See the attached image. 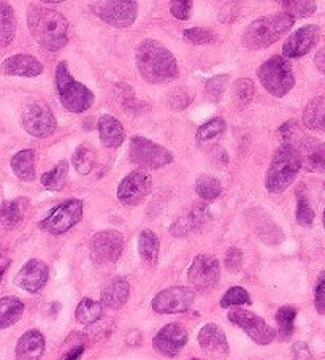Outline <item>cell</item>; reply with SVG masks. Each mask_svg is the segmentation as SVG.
Segmentation results:
<instances>
[{"label": "cell", "mask_w": 325, "mask_h": 360, "mask_svg": "<svg viewBox=\"0 0 325 360\" xmlns=\"http://www.w3.org/2000/svg\"><path fill=\"white\" fill-rule=\"evenodd\" d=\"M135 62L143 79L151 84L168 83L179 77L177 59L158 40H143L136 48Z\"/></svg>", "instance_id": "cell-1"}, {"label": "cell", "mask_w": 325, "mask_h": 360, "mask_svg": "<svg viewBox=\"0 0 325 360\" xmlns=\"http://www.w3.org/2000/svg\"><path fill=\"white\" fill-rule=\"evenodd\" d=\"M27 26L37 43L48 51H59L67 45L68 21L59 11L32 4L27 10Z\"/></svg>", "instance_id": "cell-2"}, {"label": "cell", "mask_w": 325, "mask_h": 360, "mask_svg": "<svg viewBox=\"0 0 325 360\" xmlns=\"http://www.w3.org/2000/svg\"><path fill=\"white\" fill-rule=\"evenodd\" d=\"M302 169V159L300 153L292 143H284L274 151L270 167L267 170L265 188L272 194L284 192L297 178Z\"/></svg>", "instance_id": "cell-3"}, {"label": "cell", "mask_w": 325, "mask_h": 360, "mask_svg": "<svg viewBox=\"0 0 325 360\" xmlns=\"http://www.w3.org/2000/svg\"><path fill=\"white\" fill-rule=\"evenodd\" d=\"M295 20L287 13H276L262 16L259 20L249 24L243 35V41L248 48L262 49L273 45L278 41L286 32L292 29Z\"/></svg>", "instance_id": "cell-4"}, {"label": "cell", "mask_w": 325, "mask_h": 360, "mask_svg": "<svg viewBox=\"0 0 325 360\" xmlns=\"http://www.w3.org/2000/svg\"><path fill=\"white\" fill-rule=\"evenodd\" d=\"M56 89L60 103L70 113H83L89 110L94 102V94L84 84L73 79L68 72L67 62H59L56 67Z\"/></svg>", "instance_id": "cell-5"}, {"label": "cell", "mask_w": 325, "mask_h": 360, "mask_svg": "<svg viewBox=\"0 0 325 360\" xmlns=\"http://www.w3.org/2000/svg\"><path fill=\"white\" fill-rule=\"evenodd\" d=\"M257 77L264 88L274 97H284L295 84L291 62L283 56H273L257 68Z\"/></svg>", "instance_id": "cell-6"}, {"label": "cell", "mask_w": 325, "mask_h": 360, "mask_svg": "<svg viewBox=\"0 0 325 360\" xmlns=\"http://www.w3.org/2000/svg\"><path fill=\"white\" fill-rule=\"evenodd\" d=\"M21 122L26 132L35 139H46L56 130V117L49 105L43 101H29L21 111Z\"/></svg>", "instance_id": "cell-7"}, {"label": "cell", "mask_w": 325, "mask_h": 360, "mask_svg": "<svg viewBox=\"0 0 325 360\" xmlns=\"http://www.w3.org/2000/svg\"><path fill=\"white\" fill-rule=\"evenodd\" d=\"M130 160L149 170H159L173 160V154L167 148L158 145L145 136H134L130 140Z\"/></svg>", "instance_id": "cell-8"}, {"label": "cell", "mask_w": 325, "mask_h": 360, "mask_svg": "<svg viewBox=\"0 0 325 360\" xmlns=\"http://www.w3.org/2000/svg\"><path fill=\"white\" fill-rule=\"evenodd\" d=\"M81 218H83V202L79 198H70L49 211L46 218L42 219L40 227L48 233L62 235L77 226Z\"/></svg>", "instance_id": "cell-9"}, {"label": "cell", "mask_w": 325, "mask_h": 360, "mask_svg": "<svg viewBox=\"0 0 325 360\" xmlns=\"http://www.w3.org/2000/svg\"><path fill=\"white\" fill-rule=\"evenodd\" d=\"M91 8L100 20L117 29L132 26L139 15V4L132 0H105V2H94Z\"/></svg>", "instance_id": "cell-10"}, {"label": "cell", "mask_w": 325, "mask_h": 360, "mask_svg": "<svg viewBox=\"0 0 325 360\" xmlns=\"http://www.w3.org/2000/svg\"><path fill=\"white\" fill-rule=\"evenodd\" d=\"M229 321L232 322V324L238 326L241 330H245L248 337L251 338L254 343H257L260 346L270 345L274 337H276V332H274L260 316L248 311V309H232V311L229 313Z\"/></svg>", "instance_id": "cell-11"}, {"label": "cell", "mask_w": 325, "mask_h": 360, "mask_svg": "<svg viewBox=\"0 0 325 360\" xmlns=\"http://www.w3.org/2000/svg\"><path fill=\"white\" fill-rule=\"evenodd\" d=\"M193 300H196V294H193L191 288H186V285H173V288L160 290L154 297L153 309L160 314L184 313L189 311Z\"/></svg>", "instance_id": "cell-12"}, {"label": "cell", "mask_w": 325, "mask_h": 360, "mask_svg": "<svg viewBox=\"0 0 325 360\" xmlns=\"http://www.w3.org/2000/svg\"><path fill=\"white\" fill-rule=\"evenodd\" d=\"M124 250V237L117 231H102L91 241V257L98 265L117 262Z\"/></svg>", "instance_id": "cell-13"}, {"label": "cell", "mask_w": 325, "mask_h": 360, "mask_svg": "<svg viewBox=\"0 0 325 360\" xmlns=\"http://www.w3.org/2000/svg\"><path fill=\"white\" fill-rule=\"evenodd\" d=\"M153 189V176L146 170H135L122 179L117 188V198L122 205L135 207L149 195Z\"/></svg>", "instance_id": "cell-14"}, {"label": "cell", "mask_w": 325, "mask_h": 360, "mask_svg": "<svg viewBox=\"0 0 325 360\" xmlns=\"http://www.w3.org/2000/svg\"><path fill=\"white\" fill-rule=\"evenodd\" d=\"M187 278H189L193 288L202 290V292L215 289L221 278L219 262L216 257L208 256V254L197 256L193 259L189 271H187Z\"/></svg>", "instance_id": "cell-15"}, {"label": "cell", "mask_w": 325, "mask_h": 360, "mask_svg": "<svg viewBox=\"0 0 325 360\" xmlns=\"http://www.w3.org/2000/svg\"><path fill=\"white\" fill-rule=\"evenodd\" d=\"M187 340H189V335H187L186 328L177 322H172L158 332L153 340V347L160 356L177 357L186 346Z\"/></svg>", "instance_id": "cell-16"}, {"label": "cell", "mask_w": 325, "mask_h": 360, "mask_svg": "<svg viewBox=\"0 0 325 360\" xmlns=\"http://www.w3.org/2000/svg\"><path fill=\"white\" fill-rule=\"evenodd\" d=\"M319 39H321V27L316 24L303 26L284 41L283 54L289 59L302 58L317 45Z\"/></svg>", "instance_id": "cell-17"}, {"label": "cell", "mask_w": 325, "mask_h": 360, "mask_svg": "<svg viewBox=\"0 0 325 360\" xmlns=\"http://www.w3.org/2000/svg\"><path fill=\"white\" fill-rule=\"evenodd\" d=\"M300 153L302 169L311 173H325V143L312 139V136H302L297 143H292Z\"/></svg>", "instance_id": "cell-18"}, {"label": "cell", "mask_w": 325, "mask_h": 360, "mask_svg": "<svg viewBox=\"0 0 325 360\" xmlns=\"http://www.w3.org/2000/svg\"><path fill=\"white\" fill-rule=\"evenodd\" d=\"M48 265L40 259H30L16 275L15 283L18 288L27 290L30 294H35L48 283Z\"/></svg>", "instance_id": "cell-19"}, {"label": "cell", "mask_w": 325, "mask_h": 360, "mask_svg": "<svg viewBox=\"0 0 325 360\" xmlns=\"http://www.w3.org/2000/svg\"><path fill=\"white\" fill-rule=\"evenodd\" d=\"M198 345L205 354L215 359L229 356V341L222 328L216 324H206L198 333Z\"/></svg>", "instance_id": "cell-20"}, {"label": "cell", "mask_w": 325, "mask_h": 360, "mask_svg": "<svg viewBox=\"0 0 325 360\" xmlns=\"http://www.w3.org/2000/svg\"><path fill=\"white\" fill-rule=\"evenodd\" d=\"M0 72H2L4 75L34 78V77H39L43 72V64L39 59L34 58V56L15 54L2 62V65H0Z\"/></svg>", "instance_id": "cell-21"}, {"label": "cell", "mask_w": 325, "mask_h": 360, "mask_svg": "<svg viewBox=\"0 0 325 360\" xmlns=\"http://www.w3.org/2000/svg\"><path fill=\"white\" fill-rule=\"evenodd\" d=\"M45 346V337L39 330H27L16 343V360H40Z\"/></svg>", "instance_id": "cell-22"}, {"label": "cell", "mask_w": 325, "mask_h": 360, "mask_svg": "<svg viewBox=\"0 0 325 360\" xmlns=\"http://www.w3.org/2000/svg\"><path fill=\"white\" fill-rule=\"evenodd\" d=\"M208 219H210L208 208L203 207V205H198V207L193 208L191 213L179 216V218L173 222L170 232L172 235H174V237L183 238L187 233H191L192 231H197V229L202 227Z\"/></svg>", "instance_id": "cell-23"}, {"label": "cell", "mask_w": 325, "mask_h": 360, "mask_svg": "<svg viewBox=\"0 0 325 360\" xmlns=\"http://www.w3.org/2000/svg\"><path fill=\"white\" fill-rule=\"evenodd\" d=\"M97 129L100 141H102L106 148L121 146L124 143V139H126V130H124L122 124L117 121L115 116L103 115L97 121Z\"/></svg>", "instance_id": "cell-24"}, {"label": "cell", "mask_w": 325, "mask_h": 360, "mask_svg": "<svg viewBox=\"0 0 325 360\" xmlns=\"http://www.w3.org/2000/svg\"><path fill=\"white\" fill-rule=\"evenodd\" d=\"M130 295V285L129 281L124 278H115L105 285L102 290V305L106 308L117 309L124 307L129 300Z\"/></svg>", "instance_id": "cell-25"}, {"label": "cell", "mask_w": 325, "mask_h": 360, "mask_svg": "<svg viewBox=\"0 0 325 360\" xmlns=\"http://www.w3.org/2000/svg\"><path fill=\"white\" fill-rule=\"evenodd\" d=\"M11 170L23 181H32L35 179L37 153L34 150H23L11 158Z\"/></svg>", "instance_id": "cell-26"}, {"label": "cell", "mask_w": 325, "mask_h": 360, "mask_svg": "<svg viewBox=\"0 0 325 360\" xmlns=\"http://www.w3.org/2000/svg\"><path fill=\"white\" fill-rule=\"evenodd\" d=\"M24 303L18 297H4L0 299V330L15 326L23 318Z\"/></svg>", "instance_id": "cell-27"}, {"label": "cell", "mask_w": 325, "mask_h": 360, "mask_svg": "<svg viewBox=\"0 0 325 360\" xmlns=\"http://www.w3.org/2000/svg\"><path fill=\"white\" fill-rule=\"evenodd\" d=\"M139 252L145 265L154 266L159 260L160 243L153 231H143L139 237Z\"/></svg>", "instance_id": "cell-28"}, {"label": "cell", "mask_w": 325, "mask_h": 360, "mask_svg": "<svg viewBox=\"0 0 325 360\" xmlns=\"http://www.w3.org/2000/svg\"><path fill=\"white\" fill-rule=\"evenodd\" d=\"M303 124L311 130H325V96L316 97L306 105Z\"/></svg>", "instance_id": "cell-29"}, {"label": "cell", "mask_w": 325, "mask_h": 360, "mask_svg": "<svg viewBox=\"0 0 325 360\" xmlns=\"http://www.w3.org/2000/svg\"><path fill=\"white\" fill-rule=\"evenodd\" d=\"M16 30V18L11 5L0 2V46L11 43Z\"/></svg>", "instance_id": "cell-30"}, {"label": "cell", "mask_w": 325, "mask_h": 360, "mask_svg": "<svg viewBox=\"0 0 325 360\" xmlns=\"http://www.w3.org/2000/svg\"><path fill=\"white\" fill-rule=\"evenodd\" d=\"M103 313V305L100 302H96L92 299H83L79 302V305L77 308V321L83 326H91L94 322H97L100 318H102Z\"/></svg>", "instance_id": "cell-31"}, {"label": "cell", "mask_w": 325, "mask_h": 360, "mask_svg": "<svg viewBox=\"0 0 325 360\" xmlns=\"http://www.w3.org/2000/svg\"><path fill=\"white\" fill-rule=\"evenodd\" d=\"M23 211L24 200H21V198L2 203V207H0V224L7 229L20 224V221L23 219Z\"/></svg>", "instance_id": "cell-32"}, {"label": "cell", "mask_w": 325, "mask_h": 360, "mask_svg": "<svg viewBox=\"0 0 325 360\" xmlns=\"http://www.w3.org/2000/svg\"><path fill=\"white\" fill-rule=\"evenodd\" d=\"M196 192L200 198H203L206 202L216 200L222 194V184L215 176L200 175L196 181Z\"/></svg>", "instance_id": "cell-33"}, {"label": "cell", "mask_w": 325, "mask_h": 360, "mask_svg": "<svg viewBox=\"0 0 325 360\" xmlns=\"http://www.w3.org/2000/svg\"><path fill=\"white\" fill-rule=\"evenodd\" d=\"M68 175V165L67 162H60L54 167L53 170L46 172L42 176V184L45 186L48 191H60L65 186Z\"/></svg>", "instance_id": "cell-34"}, {"label": "cell", "mask_w": 325, "mask_h": 360, "mask_svg": "<svg viewBox=\"0 0 325 360\" xmlns=\"http://www.w3.org/2000/svg\"><path fill=\"white\" fill-rule=\"evenodd\" d=\"M73 167L79 175H89L94 167V150L83 143L73 153Z\"/></svg>", "instance_id": "cell-35"}, {"label": "cell", "mask_w": 325, "mask_h": 360, "mask_svg": "<svg viewBox=\"0 0 325 360\" xmlns=\"http://www.w3.org/2000/svg\"><path fill=\"white\" fill-rule=\"evenodd\" d=\"M297 309L293 307H281L276 313V322L279 335L283 340H289L293 333V324H295Z\"/></svg>", "instance_id": "cell-36"}, {"label": "cell", "mask_w": 325, "mask_h": 360, "mask_svg": "<svg viewBox=\"0 0 325 360\" xmlns=\"http://www.w3.org/2000/svg\"><path fill=\"white\" fill-rule=\"evenodd\" d=\"M226 121L222 117H212L208 122H205L203 126L197 129V140L200 143L210 141L212 139H217L221 134L226 132Z\"/></svg>", "instance_id": "cell-37"}, {"label": "cell", "mask_w": 325, "mask_h": 360, "mask_svg": "<svg viewBox=\"0 0 325 360\" xmlns=\"http://www.w3.org/2000/svg\"><path fill=\"white\" fill-rule=\"evenodd\" d=\"M281 5L286 8L284 13L291 15L293 20L295 18H308L314 13L317 8V4L312 0H291V2H281Z\"/></svg>", "instance_id": "cell-38"}, {"label": "cell", "mask_w": 325, "mask_h": 360, "mask_svg": "<svg viewBox=\"0 0 325 360\" xmlns=\"http://www.w3.org/2000/svg\"><path fill=\"white\" fill-rule=\"evenodd\" d=\"M241 305H251V297H249L248 290L240 288V285L230 288L226 292V295L221 299L222 308H232V307H241Z\"/></svg>", "instance_id": "cell-39"}, {"label": "cell", "mask_w": 325, "mask_h": 360, "mask_svg": "<svg viewBox=\"0 0 325 360\" xmlns=\"http://www.w3.org/2000/svg\"><path fill=\"white\" fill-rule=\"evenodd\" d=\"M254 83L251 82V79L248 78H243V79H238L234 84V89H232V96H234V101L235 103L238 105H246L253 101L254 97Z\"/></svg>", "instance_id": "cell-40"}, {"label": "cell", "mask_w": 325, "mask_h": 360, "mask_svg": "<svg viewBox=\"0 0 325 360\" xmlns=\"http://www.w3.org/2000/svg\"><path fill=\"white\" fill-rule=\"evenodd\" d=\"M314 221V210H312L308 197L298 195L297 200V222L300 226L310 227Z\"/></svg>", "instance_id": "cell-41"}, {"label": "cell", "mask_w": 325, "mask_h": 360, "mask_svg": "<svg viewBox=\"0 0 325 360\" xmlns=\"http://www.w3.org/2000/svg\"><path fill=\"white\" fill-rule=\"evenodd\" d=\"M229 82L227 75H217L212 77L211 79L206 82V96H208L211 101H219L224 94V89H226V83Z\"/></svg>", "instance_id": "cell-42"}, {"label": "cell", "mask_w": 325, "mask_h": 360, "mask_svg": "<svg viewBox=\"0 0 325 360\" xmlns=\"http://www.w3.org/2000/svg\"><path fill=\"white\" fill-rule=\"evenodd\" d=\"M184 39L193 43V45H203V43H210L215 40V32L203 27H192L184 30Z\"/></svg>", "instance_id": "cell-43"}, {"label": "cell", "mask_w": 325, "mask_h": 360, "mask_svg": "<svg viewBox=\"0 0 325 360\" xmlns=\"http://www.w3.org/2000/svg\"><path fill=\"white\" fill-rule=\"evenodd\" d=\"M314 305L319 314H325V270L317 278L314 288Z\"/></svg>", "instance_id": "cell-44"}, {"label": "cell", "mask_w": 325, "mask_h": 360, "mask_svg": "<svg viewBox=\"0 0 325 360\" xmlns=\"http://www.w3.org/2000/svg\"><path fill=\"white\" fill-rule=\"evenodd\" d=\"M191 102H192V96L187 94L186 91H181V89L172 92L170 97H168V105H170V108L174 110V111L184 110Z\"/></svg>", "instance_id": "cell-45"}, {"label": "cell", "mask_w": 325, "mask_h": 360, "mask_svg": "<svg viewBox=\"0 0 325 360\" xmlns=\"http://www.w3.org/2000/svg\"><path fill=\"white\" fill-rule=\"evenodd\" d=\"M241 262H243V252L238 250V248H230L226 254V266L230 271H236L241 269Z\"/></svg>", "instance_id": "cell-46"}, {"label": "cell", "mask_w": 325, "mask_h": 360, "mask_svg": "<svg viewBox=\"0 0 325 360\" xmlns=\"http://www.w3.org/2000/svg\"><path fill=\"white\" fill-rule=\"evenodd\" d=\"M191 8H192V2H172L170 4L172 15L179 21H186L187 18L191 16Z\"/></svg>", "instance_id": "cell-47"}, {"label": "cell", "mask_w": 325, "mask_h": 360, "mask_svg": "<svg viewBox=\"0 0 325 360\" xmlns=\"http://www.w3.org/2000/svg\"><path fill=\"white\" fill-rule=\"evenodd\" d=\"M298 130V126H297V121H293V120H291V121H287V122H284L283 126L279 127V134H281V136H283V139L286 140L284 143H292V136H293V134H295Z\"/></svg>", "instance_id": "cell-48"}, {"label": "cell", "mask_w": 325, "mask_h": 360, "mask_svg": "<svg viewBox=\"0 0 325 360\" xmlns=\"http://www.w3.org/2000/svg\"><path fill=\"white\" fill-rule=\"evenodd\" d=\"M293 356H295V360H312L308 347L303 343H297L293 346Z\"/></svg>", "instance_id": "cell-49"}, {"label": "cell", "mask_w": 325, "mask_h": 360, "mask_svg": "<svg viewBox=\"0 0 325 360\" xmlns=\"http://www.w3.org/2000/svg\"><path fill=\"white\" fill-rule=\"evenodd\" d=\"M314 64H316V67L319 68V70H321L324 75H325V46L319 49V51L316 53Z\"/></svg>", "instance_id": "cell-50"}, {"label": "cell", "mask_w": 325, "mask_h": 360, "mask_svg": "<svg viewBox=\"0 0 325 360\" xmlns=\"http://www.w3.org/2000/svg\"><path fill=\"white\" fill-rule=\"evenodd\" d=\"M83 352H84V347L83 346H78V347H75V349H72L70 352H68L67 356L62 359V360H78L81 356H83Z\"/></svg>", "instance_id": "cell-51"}, {"label": "cell", "mask_w": 325, "mask_h": 360, "mask_svg": "<svg viewBox=\"0 0 325 360\" xmlns=\"http://www.w3.org/2000/svg\"><path fill=\"white\" fill-rule=\"evenodd\" d=\"M324 229H325V210H324Z\"/></svg>", "instance_id": "cell-52"}, {"label": "cell", "mask_w": 325, "mask_h": 360, "mask_svg": "<svg viewBox=\"0 0 325 360\" xmlns=\"http://www.w3.org/2000/svg\"><path fill=\"white\" fill-rule=\"evenodd\" d=\"M191 360H200V359H191Z\"/></svg>", "instance_id": "cell-53"}]
</instances>
